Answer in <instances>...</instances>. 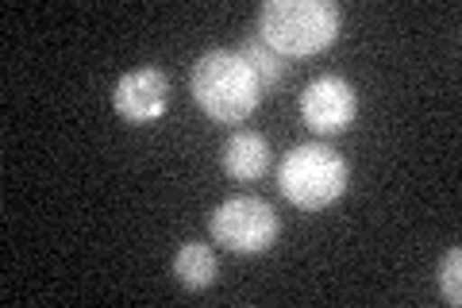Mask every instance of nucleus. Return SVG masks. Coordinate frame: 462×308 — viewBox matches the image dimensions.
Segmentation results:
<instances>
[{
	"label": "nucleus",
	"instance_id": "nucleus-1",
	"mask_svg": "<svg viewBox=\"0 0 462 308\" xmlns=\"http://www.w3.org/2000/svg\"><path fill=\"white\" fill-rule=\"evenodd\" d=\"M197 108L216 124H239L258 108L263 100V81L251 70V62L239 51H208L193 62L189 73Z\"/></svg>",
	"mask_w": 462,
	"mask_h": 308
},
{
	"label": "nucleus",
	"instance_id": "nucleus-2",
	"mask_svg": "<svg viewBox=\"0 0 462 308\" xmlns=\"http://www.w3.org/2000/svg\"><path fill=\"white\" fill-rule=\"evenodd\" d=\"M339 35V5L331 0H266L258 8V39L273 54L309 58Z\"/></svg>",
	"mask_w": 462,
	"mask_h": 308
},
{
	"label": "nucleus",
	"instance_id": "nucleus-3",
	"mask_svg": "<svg viewBox=\"0 0 462 308\" xmlns=\"http://www.w3.org/2000/svg\"><path fill=\"white\" fill-rule=\"evenodd\" d=\"M346 178H351V166L328 143H300L278 166L282 197L300 212H320L328 204H336L346 189Z\"/></svg>",
	"mask_w": 462,
	"mask_h": 308
},
{
	"label": "nucleus",
	"instance_id": "nucleus-4",
	"mask_svg": "<svg viewBox=\"0 0 462 308\" xmlns=\"http://www.w3.org/2000/svg\"><path fill=\"white\" fill-rule=\"evenodd\" d=\"M278 212L273 204L263 197H251V193H239V197H227L212 209L208 216V236L227 247L231 255H263L278 239Z\"/></svg>",
	"mask_w": 462,
	"mask_h": 308
},
{
	"label": "nucleus",
	"instance_id": "nucleus-5",
	"mask_svg": "<svg viewBox=\"0 0 462 308\" xmlns=\"http://www.w3.org/2000/svg\"><path fill=\"white\" fill-rule=\"evenodd\" d=\"M355 116H358V93L339 73L312 78L305 85V93H300V120H305L316 135H339V131L355 124Z\"/></svg>",
	"mask_w": 462,
	"mask_h": 308
},
{
	"label": "nucleus",
	"instance_id": "nucleus-6",
	"mask_svg": "<svg viewBox=\"0 0 462 308\" xmlns=\"http://www.w3.org/2000/svg\"><path fill=\"white\" fill-rule=\"evenodd\" d=\"M112 108L127 124H154L170 112V78L158 66H135L112 85Z\"/></svg>",
	"mask_w": 462,
	"mask_h": 308
},
{
	"label": "nucleus",
	"instance_id": "nucleus-7",
	"mask_svg": "<svg viewBox=\"0 0 462 308\" xmlns=\"http://www.w3.org/2000/svg\"><path fill=\"white\" fill-rule=\"evenodd\" d=\"M220 166L231 182H258L270 170V139L263 131H236L220 151Z\"/></svg>",
	"mask_w": 462,
	"mask_h": 308
},
{
	"label": "nucleus",
	"instance_id": "nucleus-8",
	"mask_svg": "<svg viewBox=\"0 0 462 308\" xmlns=\"http://www.w3.org/2000/svg\"><path fill=\"white\" fill-rule=\"evenodd\" d=\"M216 274H220V262H216L212 247L200 243V239H185L178 247V255H173V277L189 289V293H200L216 282Z\"/></svg>",
	"mask_w": 462,
	"mask_h": 308
},
{
	"label": "nucleus",
	"instance_id": "nucleus-9",
	"mask_svg": "<svg viewBox=\"0 0 462 308\" xmlns=\"http://www.w3.org/2000/svg\"><path fill=\"white\" fill-rule=\"evenodd\" d=\"M239 54L247 58L251 70L258 73V81H263V93H270V89H273V81L282 78V54H273V51H270V47H266V42L258 39V35L243 42Z\"/></svg>",
	"mask_w": 462,
	"mask_h": 308
},
{
	"label": "nucleus",
	"instance_id": "nucleus-10",
	"mask_svg": "<svg viewBox=\"0 0 462 308\" xmlns=\"http://www.w3.org/2000/svg\"><path fill=\"white\" fill-rule=\"evenodd\" d=\"M439 293L447 297V304H462V251L451 247L439 262Z\"/></svg>",
	"mask_w": 462,
	"mask_h": 308
}]
</instances>
